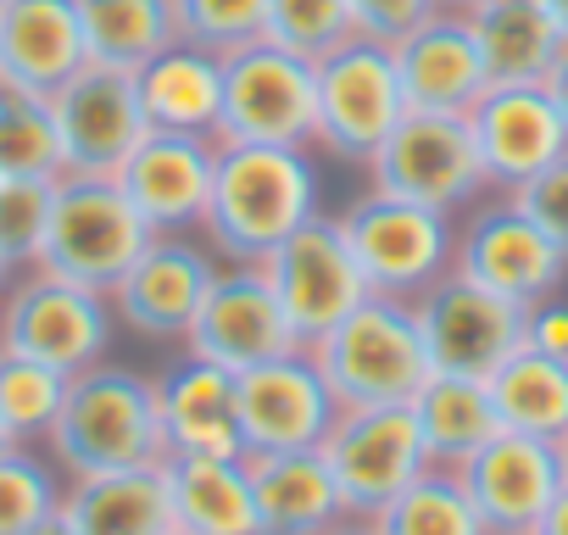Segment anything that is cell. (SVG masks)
Masks as SVG:
<instances>
[{"mask_svg": "<svg viewBox=\"0 0 568 535\" xmlns=\"http://www.w3.org/2000/svg\"><path fill=\"white\" fill-rule=\"evenodd\" d=\"M307 218H318V168L307 145L217 140V173L201 229L223 262H262Z\"/></svg>", "mask_w": 568, "mask_h": 535, "instance_id": "obj_1", "label": "cell"}, {"mask_svg": "<svg viewBox=\"0 0 568 535\" xmlns=\"http://www.w3.org/2000/svg\"><path fill=\"white\" fill-rule=\"evenodd\" d=\"M45 452L68 480L162 463L168 441L156 418V380L106 357L68 374V396L45 435Z\"/></svg>", "mask_w": 568, "mask_h": 535, "instance_id": "obj_2", "label": "cell"}, {"mask_svg": "<svg viewBox=\"0 0 568 535\" xmlns=\"http://www.w3.org/2000/svg\"><path fill=\"white\" fill-rule=\"evenodd\" d=\"M335 229L363 274V291L390 296V302H418L452 268V251H457V223L446 212L413 206L374 184L357 190L335 212Z\"/></svg>", "mask_w": 568, "mask_h": 535, "instance_id": "obj_3", "label": "cell"}, {"mask_svg": "<svg viewBox=\"0 0 568 535\" xmlns=\"http://www.w3.org/2000/svg\"><path fill=\"white\" fill-rule=\"evenodd\" d=\"M307 352H313V363L341 407L413 402L418 385L435 374L424 335H418V319H413V302H390V296H363Z\"/></svg>", "mask_w": 568, "mask_h": 535, "instance_id": "obj_4", "label": "cell"}, {"mask_svg": "<svg viewBox=\"0 0 568 535\" xmlns=\"http://www.w3.org/2000/svg\"><path fill=\"white\" fill-rule=\"evenodd\" d=\"M145 245H151V229L134 212V201L118 190V179L62 173L51 190V223H45V245L34 268H51V274L106 296Z\"/></svg>", "mask_w": 568, "mask_h": 535, "instance_id": "obj_5", "label": "cell"}, {"mask_svg": "<svg viewBox=\"0 0 568 535\" xmlns=\"http://www.w3.org/2000/svg\"><path fill=\"white\" fill-rule=\"evenodd\" d=\"M313 84H318L313 145L329 151L335 162L368 168V157L407 118V90H402V73H396V51L385 40L352 34L346 46H335L329 57L313 62Z\"/></svg>", "mask_w": 568, "mask_h": 535, "instance_id": "obj_6", "label": "cell"}, {"mask_svg": "<svg viewBox=\"0 0 568 535\" xmlns=\"http://www.w3.org/2000/svg\"><path fill=\"white\" fill-rule=\"evenodd\" d=\"M112 302L51 268H23L0 291V352H23L62 374H79L112 346Z\"/></svg>", "mask_w": 568, "mask_h": 535, "instance_id": "obj_7", "label": "cell"}, {"mask_svg": "<svg viewBox=\"0 0 568 535\" xmlns=\"http://www.w3.org/2000/svg\"><path fill=\"white\" fill-rule=\"evenodd\" d=\"M318 123V84L313 62L284 51L273 40H256L234 57H223V118L217 140L234 145H313Z\"/></svg>", "mask_w": 568, "mask_h": 535, "instance_id": "obj_8", "label": "cell"}, {"mask_svg": "<svg viewBox=\"0 0 568 535\" xmlns=\"http://www.w3.org/2000/svg\"><path fill=\"white\" fill-rule=\"evenodd\" d=\"M335 491L352 518H374L390 496H402L424 468V435L413 418V402H385V407H341L329 435L318 441Z\"/></svg>", "mask_w": 568, "mask_h": 535, "instance_id": "obj_9", "label": "cell"}, {"mask_svg": "<svg viewBox=\"0 0 568 535\" xmlns=\"http://www.w3.org/2000/svg\"><path fill=\"white\" fill-rule=\"evenodd\" d=\"M368 184L446 218L479 201V190H490L468 118H452V112H407L390 129V140L368 157Z\"/></svg>", "mask_w": 568, "mask_h": 535, "instance_id": "obj_10", "label": "cell"}, {"mask_svg": "<svg viewBox=\"0 0 568 535\" xmlns=\"http://www.w3.org/2000/svg\"><path fill=\"white\" fill-rule=\"evenodd\" d=\"M256 268H262V280H267L284 324H291L296 346H318L368 296L335 218H324V212L307 218L291 240H278Z\"/></svg>", "mask_w": 568, "mask_h": 535, "instance_id": "obj_11", "label": "cell"}, {"mask_svg": "<svg viewBox=\"0 0 568 535\" xmlns=\"http://www.w3.org/2000/svg\"><path fill=\"white\" fill-rule=\"evenodd\" d=\"M413 319H418V335H424V352H429L435 374L490 380L524 346L529 307H518V302L485 291L479 280L446 268V274L413 302Z\"/></svg>", "mask_w": 568, "mask_h": 535, "instance_id": "obj_12", "label": "cell"}, {"mask_svg": "<svg viewBox=\"0 0 568 535\" xmlns=\"http://www.w3.org/2000/svg\"><path fill=\"white\" fill-rule=\"evenodd\" d=\"M184 352L223 374H245V369H262L284 352H307V346H296L291 324H284V313L262 280V268L223 262L184 330Z\"/></svg>", "mask_w": 568, "mask_h": 535, "instance_id": "obj_13", "label": "cell"}, {"mask_svg": "<svg viewBox=\"0 0 568 535\" xmlns=\"http://www.w3.org/2000/svg\"><path fill=\"white\" fill-rule=\"evenodd\" d=\"M51 118H57L62 173L112 179L134 157V145L151 134L134 73L129 68H106V62H84L51 95Z\"/></svg>", "mask_w": 568, "mask_h": 535, "instance_id": "obj_14", "label": "cell"}, {"mask_svg": "<svg viewBox=\"0 0 568 535\" xmlns=\"http://www.w3.org/2000/svg\"><path fill=\"white\" fill-rule=\"evenodd\" d=\"M452 268L518 307H535V302L557 296V285L568 280V251L557 240H546L518 212L513 195H496L490 206H474L468 223L457 229Z\"/></svg>", "mask_w": 568, "mask_h": 535, "instance_id": "obj_15", "label": "cell"}, {"mask_svg": "<svg viewBox=\"0 0 568 535\" xmlns=\"http://www.w3.org/2000/svg\"><path fill=\"white\" fill-rule=\"evenodd\" d=\"M234 413L245 452H307L329 435L341 402L324 385L313 352H284L262 369L234 374Z\"/></svg>", "mask_w": 568, "mask_h": 535, "instance_id": "obj_16", "label": "cell"}, {"mask_svg": "<svg viewBox=\"0 0 568 535\" xmlns=\"http://www.w3.org/2000/svg\"><path fill=\"white\" fill-rule=\"evenodd\" d=\"M212 274H217V256L190 234H151L134 268L106 291L112 319L145 341H184Z\"/></svg>", "mask_w": 568, "mask_h": 535, "instance_id": "obj_17", "label": "cell"}, {"mask_svg": "<svg viewBox=\"0 0 568 535\" xmlns=\"http://www.w3.org/2000/svg\"><path fill=\"white\" fill-rule=\"evenodd\" d=\"M212 173H217V140L151 129L112 179L134 201V212L145 218L151 234H190L206 218Z\"/></svg>", "mask_w": 568, "mask_h": 535, "instance_id": "obj_18", "label": "cell"}, {"mask_svg": "<svg viewBox=\"0 0 568 535\" xmlns=\"http://www.w3.org/2000/svg\"><path fill=\"white\" fill-rule=\"evenodd\" d=\"M457 480L490 535H529L540 524L546 502L562 491V463H557L551 441L501 430L457 468Z\"/></svg>", "mask_w": 568, "mask_h": 535, "instance_id": "obj_19", "label": "cell"}, {"mask_svg": "<svg viewBox=\"0 0 568 535\" xmlns=\"http://www.w3.org/2000/svg\"><path fill=\"white\" fill-rule=\"evenodd\" d=\"M468 134H474L485 184L496 190H518L524 179H535L546 162L568 151V129L540 84H490L468 107Z\"/></svg>", "mask_w": 568, "mask_h": 535, "instance_id": "obj_20", "label": "cell"}, {"mask_svg": "<svg viewBox=\"0 0 568 535\" xmlns=\"http://www.w3.org/2000/svg\"><path fill=\"white\" fill-rule=\"evenodd\" d=\"M390 51H396V73H402V90H407V112L468 118V107L490 90L479 40L468 29V12H457V7H435Z\"/></svg>", "mask_w": 568, "mask_h": 535, "instance_id": "obj_21", "label": "cell"}, {"mask_svg": "<svg viewBox=\"0 0 568 535\" xmlns=\"http://www.w3.org/2000/svg\"><path fill=\"white\" fill-rule=\"evenodd\" d=\"M84 62L79 0H0V84L57 95Z\"/></svg>", "mask_w": 568, "mask_h": 535, "instance_id": "obj_22", "label": "cell"}, {"mask_svg": "<svg viewBox=\"0 0 568 535\" xmlns=\"http://www.w3.org/2000/svg\"><path fill=\"white\" fill-rule=\"evenodd\" d=\"M156 380V418H162V441L168 457L173 452H201V457H245L240 446V413H234V374L201 363V357H179L168 363Z\"/></svg>", "mask_w": 568, "mask_h": 535, "instance_id": "obj_23", "label": "cell"}, {"mask_svg": "<svg viewBox=\"0 0 568 535\" xmlns=\"http://www.w3.org/2000/svg\"><path fill=\"white\" fill-rule=\"evenodd\" d=\"M251 496L262 535H324L335 518H346V502L335 491V474L318 446L307 452H245Z\"/></svg>", "mask_w": 568, "mask_h": 535, "instance_id": "obj_24", "label": "cell"}, {"mask_svg": "<svg viewBox=\"0 0 568 535\" xmlns=\"http://www.w3.org/2000/svg\"><path fill=\"white\" fill-rule=\"evenodd\" d=\"M134 84H140V107H145V123L151 129L217 140V118H223V57L173 40L145 68H134Z\"/></svg>", "mask_w": 568, "mask_h": 535, "instance_id": "obj_25", "label": "cell"}, {"mask_svg": "<svg viewBox=\"0 0 568 535\" xmlns=\"http://www.w3.org/2000/svg\"><path fill=\"white\" fill-rule=\"evenodd\" d=\"M62 513L73 518L79 535H173L179 529L162 463L68 480Z\"/></svg>", "mask_w": 568, "mask_h": 535, "instance_id": "obj_26", "label": "cell"}, {"mask_svg": "<svg viewBox=\"0 0 568 535\" xmlns=\"http://www.w3.org/2000/svg\"><path fill=\"white\" fill-rule=\"evenodd\" d=\"M162 474H168L179 529H190V535H262L245 457L173 452V457H162Z\"/></svg>", "mask_w": 568, "mask_h": 535, "instance_id": "obj_27", "label": "cell"}, {"mask_svg": "<svg viewBox=\"0 0 568 535\" xmlns=\"http://www.w3.org/2000/svg\"><path fill=\"white\" fill-rule=\"evenodd\" d=\"M468 29L479 40L490 84H540L568 46L540 0H479L468 7Z\"/></svg>", "mask_w": 568, "mask_h": 535, "instance_id": "obj_28", "label": "cell"}, {"mask_svg": "<svg viewBox=\"0 0 568 535\" xmlns=\"http://www.w3.org/2000/svg\"><path fill=\"white\" fill-rule=\"evenodd\" d=\"M413 418L435 468H463L490 435H501L490 385L468 374H429L413 396Z\"/></svg>", "mask_w": 568, "mask_h": 535, "instance_id": "obj_29", "label": "cell"}, {"mask_svg": "<svg viewBox=\"0 0 568 535\" xmlns=\"http://www.w3.org/2000/svg\"><path fill=\"white\" fill-rule=\"evenodd\" d=\"M485 385H490L501 430L535 435V441H551V446L562 441V430H568V363L518 346Z\"/></svg>", "mask_w": 568, "mask_h": 535, "instance_id": "obj_30", "label": "cell"}, {"mask_svg": "<svg viewBox=\"0 0 568 535\" xmlns=\"http://www.w3.org/2000/svg\"><path fill=\"white\" fill-rule=\"evenodd\" d=\"M79 23H84L90 62L129 68V73L179 40L173 0H79Z\"/></svg>", "mask_w": 568, "mask_h": 535, "instance_id": "obj_31", "label": "cell"}, {"mask_svg": "<svg viewBox=\"0 0 568 535\" xmlns=\"http://www.w3.org/2000/svg\"><path fill=\"white\" fill-rule=\"evenodd\" d=\"M374 529L379 535H490L485 518L474 513L457 468H435V463L374 513Z\"/></svg>", "mask_w": 568, "mask_h": 535, "instance_id": "obj_32", "label": "cell"}, {"mask_svg": "<svg viewBox=\"0 0 568 535\" xmlns=\"http://www.w3.org/2000/svg\"><path fill=\"white\" fill-rule=\"evenodd\" d=\"M0 179H62L51 95L0 84Z\"/></svg>", "mask_w": 568, "mask_h": 535, "instance_id": "obj_33", "label": "cell"}, {"mask_svg": "<svg viewBox=\"0 0 568 535\" xmlns=\"http://www.w3.org/2000/svg\"><path fill=\"white\" fill-rule=\"evenodd\" d=\"M68 396V374L23 352H0V424L18 446H45Z\"/></svg>", "mask_w": 568, "mask_h": 535, "instance_id": "obj_34", "label": "cell"}, {"mask_svg": "<svg viewBox=\"0 0 568 535\" xmlns=\"http://www.w3.org/2000/svg\"><path fill=\"white\" fill-rule=\"evenodd\" d=\"M62 468L45 457V446H12L0 452V535H23L45 513L62 507Z\"/></svg>", "mask_w": 568, "mask_h": 535, "instance_id": "obj_35", "label": "cell"}, {"mask_svg": "<svg viewBox=\"0 0 568 535\" xmlns=\"http://www.w3.org/2000/svg\"><path fill=\"white\" fill-rule=\"evenodd\" d=\"M173 23L184 46L234 57L267 40V0H173Z\"/></svg>", "mask_w": 568, "mask_h": 535, "instance_id": "obj_36", "label": "cell"}, {"mask_svg": "<svg viewBox=\"0 0 568 535\" xmlns=\"http://www.w3.org/2000/svg\"><path fill=\"white\" fill-rule=\"evenodd\" d=\"M352 34H357V23H352L346 0H267V40L307 62L329 57Z\"/></svg>", "mask_w": 568, "mask_h": 535, "instance_id": "obj_37", "label": "cell"}, {"mask_svg": "<svg viewBox=\"0 0 568 535\" xmlns=\"http://www.w3.org/2000/svg\"><path fill=\"white\" fill-rule=\"evenodd\" d=\"M57 179H0V262L23 274L40 262Z\"/></svg>", "mask_w": 568, "mask_h": 535, "instance_id": "obj_38", "label": "cell"}, {"mask_svg": "<svg viewBox=\"0 0 568 535\" xmlns=\"http://www.w3.org/2000/svg\"><path fill=\"white\" fill-rule=\"evenodd\" d=\"M501 195H513L518 212H524L546 240H557V245L568 251V151H562L557 162H546L535 179H524L518 190H501Z\"/></svg>", "mask_w": 568, "mask_h": 535, "instance_id": "obj_39", "label": "cell"}, {"mask_svg": "<svg viewBox=\"0 0 568 535\" xmlns=\"http://www.w3.org/2000/svg\"><path fill=\"white\" fill-rule=\"evenodd\" d=\"M352 7V23H357V34H368V40H385V46H396L407 29H418L440 0H346Z\"/></svg>", "mask_w": 568, "mask_h": 535, "instance_id": "obj_40", "label": "cell"}, {"mask_svg": "<svg viewBox=\"0 0 568 535\" xmlns=\"http://www.w3.org/2000/svg\"><path fill=\"white\" fill-rule=\"evenodd\" d=\"M524 346L540 352V357L568 363V302H557V296L535 302L529 319H524Z\"/></svg>", "mask_w": 568, "mask_h": 535, "instance_id": "obj_41", "label": "cell"}, {"mask_svg": "<svg viewBox=\"0 0 568 535\" xmlns=\"http://www.w3.org/2000/svg\"><path fill=\"white\" fill-rule=\"evenodd\" d=\"M540 90H546V101L557 107V118H562V129H568V46H562V57L551 62V73L540 79Z\"/></svg>", "mask_w": 568, "mask_h": 535, "instance_id": "obj_42", "label": "cell"}, {"mask_svg": "<svg viewBox=\"0 0 568 535\" xmlns=\"http://www.w3.org/2000/svg\"><path fill=\"white\" fill-rule=\"evenodd\" d=\"M529 535H568V480H562V491L546 502V513H540V524H535Z\"/></svg>", "mask_w": 568, "mask_h": 535, "instance_id": "obj_43", "label": "cell"}, {"mask_svg": "<svg viewBox=\"0 0 568 535\" xmlns=\"http://www.w3.org/2000/svg\"><path fill=\"white\" fill-rule=\"evenodd\" d=\"M23 535H79V529H73V518H68V513L57 507V513H45L40 524H29Z\"/></svg>", "mask_w": 568, "mask_h": 535, "instance_id": "obj_44", "label": "cell"}, {"mask_svg": "<svg viewBox=\"0 0 568 535\" xmlns=\"http://www.w3.org/2000/svg\"><path fill=\"white\" fill-rule=\"evenodd\" d=\"M324 535H379V529H374V518H352V513H346V518H335Z\"/></svg>", "mask_w": 568, "mask_h": 535, "instance_id": "obj_45", "label": "cell"}, {"mask_svg": "<svg viewBox=\"0 0 568 535\" xmlns=\"http://www.w3.org/2000/svg\"><path fill=\"white\" fill-rule=\"evenodd\" d=\"M540 7H546V12H551V18H557V29H562V34H568V0H540Z\"/></svg>", "mask_w": 568, "mask_h": 535, "instance_id": "obj_46", "label": "cell"}, {"mask_svg": "<svg viewBox=\"0 0 568 535\" xmlns=\"http://www.w3.org/2000/svg\"><path fill=\"white\" fill-rule=\"evenodd\" d=\"M557 463H562V480H568V430H562V441H557Z\"/></svg>", "mask_w": 568, "mask_h": 535, "instance_id": "obj_47", "label": "cell"}, {"mask_svg": "<svg viewBox=\"0 0 568 535\" xmlns=\"http://www.w3.org/2000/svg\"><path fill=\"white\" fill-rule=\"evenodd\" d=\"M440 7H457V12H468V7H479V0H440Z\"/></svg>", "mask_w": 568, "mask_h": 535, "instance_id": "obj_48", "label": "cell"}, {"mask_svg": "<svg viewBox=\"0 0 568 535\" xmlns=\"http://www.w3.org/2000/svg\"><path fill=\"white\" fill-rule=\"evenodd\" d=\"M12 446H18V441L7 435V424H0V452H12Z\"/></svg>", "mask_w": 568, "mask_h": 535, "instance_id": "obj_49", "label": "cell"}, {"mask_svg": "<svg viewBox=\"0 0 568 535\" xmlns=\"http://www.w3.org/2000/svg\"><path fill=\"white\" fill-rule=\"evenodd\" d=\"M7 285H12V268H7V262H0V291H7Z\"/></svg>", "mask_w": 568, "mask_h": 535, "instance_id": "obj_50", "label": "cell"}, {"mask_svg": "<svg viewBox=\"0 0 568 535\" xmlns=\"http://www.w3.org/2000/svg\"><path fill=\"white\" fill-rule=\"evenodd\" d=\"M173 535H190V529H173Z\"/></svg>", "mask_w": 568, "mask_h": 535, "instance_id": "obj_51", "label": "cell"}]
</instances>
